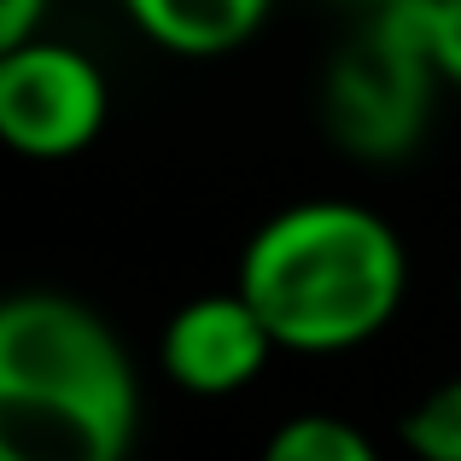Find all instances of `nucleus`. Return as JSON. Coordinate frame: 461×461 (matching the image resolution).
<instances>
[{
	"label": "nucleus",
	"mask_w": 461,
	"mask_h": 461,
	"mask_svg": "<svg viewBox=\"0 0 461 461\" xmlns=\"http://www.w3.org/2000/svg\"><path fill=\"white\" fill-rule=\"evenodd\" d=\"M53 0H0V47L12 41H30V35H41V18Z\"/></svg>",
	"instance_id": "10"
},
{
	"label": "nucleus",
	"mask_w": 461,
	"mask_h": 461,
	"mask_svg": "<svg viewBox=\"0 0 461 461\" xmlns=\"http://www.w3.org/2000/svg\"><path fill=\"white\" fill-rule=\"evenodd\" d=\"M105 70L82 47L47 35L0 47V140L18 158L59 164L88 152L105 129Z\"/></svg>",
	"instance_id": "4"
},
{
	"label": "nucleus",
	"mask_w": 461,
	"mask_h": 461,
	"mask_svg": "<svg viewBox=\"0 0 461 461\" xmlns=\"http://www.w3.org/2000/svg\"><path fill=\"white\" fill-rule=\"evenodd\" d=\"M140 427L117 333L65 293L0 304V461H129Z\"/></svg>",
	"instance_id": "2"
},
{
	"label": "nucleus",
	"mask_w": 461,
	"mask_h": 461,
	"mask_svg": "<svg viewBox=\"0 0 461 461\" xmlns=\"http://www.w3.org/2000/svg\"><path fill=\"white\" fill-rule=\"evenodd\" d=\"M397 432H403V450L415 461H461V374L432 385Z\"/></svg>",
	"instance_id": "8"
},
{
	"label": "nucleus",
	"mask_w": 461,
	"mask_h": 461,
	"mask_svg": "<svg viewBox=\"0 0 461 461\" xmlns=\"http://www.w3.org/2000/svg\"><path fill=\"white\" fill-rule=\"evenodd\" d=\"M432 82L444 77L420 30V0L380 6L327 77V129L362 158H397L420 140Z\"/></svg>",
	"instance_id": "3"
},
{
	"label": "nucleus",
	"mask_w": 461,
	"mask_h": 461,
	"mask_svg": "<svg viewBox=\"0 0 461 461\" xmlns=\"http://www.w3.org/2000/svg\"><path fill=\"white\" fill-rule=\"evenodd\" d=\"M420 30H427L438 77L461 88V0H420Z\"/></svg>",
	"instance_id": "9"
},
{
	"label": "nucleus",
	"mask_w": 461,
	"mask_h": 461,
	"mask_svg": "<svg viewBox=\"0 0 461 461\" xmlns=\"http://www.w3.org/2000/svg\"><path fill=\"white\" fill-rule=\"evenodd\" d=\"M275 333L251 298L240 286L228 293H199L187 298L176 315L164 321V339H158V362L164 374L193 397H234L269 368L275 357Z\"/></svg>",
	"instance_id": "5"
},
{
	"label": "nucleus",
	"mask_w": 461,
	"mask_h": 461,
	"mask_svg": "<svg viewBox=\"0 0 461 461\" xmlns=\"http://www.w3.org/2000/svg\"><path fill=\"white\" fill-rule=\"evenodd\" d=\"M234 286L269 321L281 350L339 357L392 327L409 258L380 211L357 199H304L246 240Z\"/></svg>",
	"instance_id": "1"
},
{
	"label": "nucleus",
	"mask_w": 461,
	"mask_h": 461,
	"mask_svg": "<svg viewBox=\"0 0 461 461\" xmlns=\"http://www.w3.org/2000/svg\"><path fill=\"white\" fill-rule=\"evenodd\" d=\"M152 47L176 59H222L246 47L275 0H117Z\"/></svg>",
	"instance_id": "6"
},
{
	"label": "nucleus",
	"mask_w": 461,
	"mask_h": 461,
	"mask_svg": "<svg viewBox=\"0 0 461 461\" xmlns=\"http://www.w3.org/2000/svg\"><path fill=\"white\" fill-rule=\"evenodd\" d=\"M258 461H380L368 432L339 415H293L269 432Z\"/></svg>",
	"instance_id": "7"
},
{
	"label": "nucleus",
	"mask_w": 461,
	"mask_h": 461,
	"mask_svg": "<svg viewBox=\"0 0 461 461\" xmlns=\"http://www.w3.org/2000/svg\"><path fill=\"white\" fill-rule=\"evenodd\" d=\"M357 6H368V12H380V6H415V0H357Z\"/></svg>",
	"instance_id": "11"
}]
</instances>
